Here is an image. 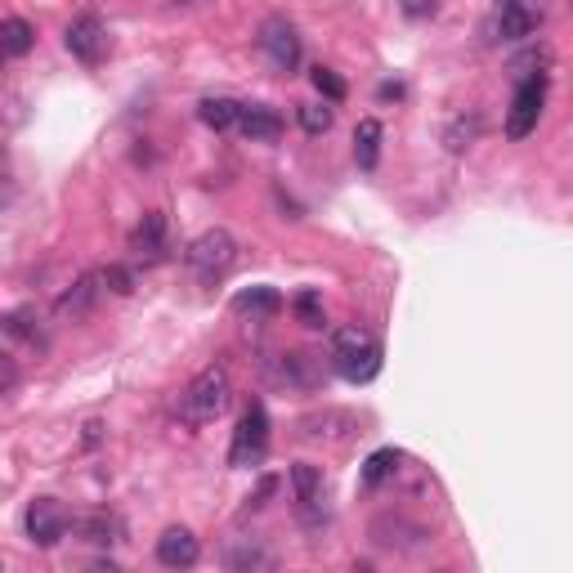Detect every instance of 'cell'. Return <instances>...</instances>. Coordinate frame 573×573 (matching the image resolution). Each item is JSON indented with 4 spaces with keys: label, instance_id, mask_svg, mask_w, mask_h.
<instances>
[{
    "label": "cell",
    "instance_id": "30",
    "mask_svg": "<svg viewBox=\"0 0 573 573\" xmlns=\"http://www.w3.org/2000/svg\"><path fill=\"white\" fill-rule=\"evenodd\" d=\"M403 10L412 19H426V14H434V0H403Z\"/></svg>",
    "mask_w": 573,
    "mask_h": 573
},
{
    "label": "cell",
    "instance_id": "18",
    "mask_svg": "<svg viewBox=\"0 0 573 573\" xmlns=\"http://www.w3.org/2000/svg\"><path fill=\"white\" fill-rule=\"evenodd\" d=\"M234 309L238 314H252V318H274L283 309V296L274 287H252V291L234 296Z\"/></svg>",
    "mask_w": 573,
    "mask_h": 573
},
{
    "label": "cell",
    "instance_id": "15",
    "mask_svg": "<svg viewBox=\"0 0 573 573\" xmlns=\"http://www.w3.org/2000/svg\"><path fill=\"white\" fill-rule=\"evenodd\" d=\"M197 117H202L211 131H238L243 103H238V99H202V103H197Z\"/></svg>",
    "mask_w": 573,
    "mask_h": 573
},
{
    "label": "cell",
    "instance_id": "17",
    "mask_svg": "<svg viewBox=\"0 0 573 573\" xmlns=\"http://www.w3.org/2000/svg\"><path fill=\"white\" fill-rule=\"evenodd\" d=\"M291 489H296V502L305 511H318L323 507V471L309 467V462H296L291 467Z\"/></svg>",
    "mask_w": 573,
    "mask_h": 573
},
{
    "label": "cell",
    "instance_id": "5",
    "mask_svg": "<svg viewBox=\"0 0 573 573\" xmlns=\"http://www.w3.org/2000/svg\"><path fill=\"white\" fill-rule=\"evenodd\" d=\"M542 99H546V76L542 72H529L520 85H515V99H511V112H507V135L511 140H529L542 122Z\"/></svg>",
    "mask_w": 573,
    "mask_h": 573
},
{
    "label": "cell",
    "instance_id": "10",
    "mask_svg": "<svg viewBox=\"0 0 573 573\" xmlns=\"http://www.w3.org/2000/svg\"><path fill=\"white\" fill-rule=\"evenodd\" d=\"M99 291H103V274H81V278L54 300V314H59L63 323H81V318L94 309Z\"/></svg>",
    "mask_w": 573,
    "mask_h": 573
},
{
    "label": "cell",
    "instance_id": "1",
    "mask_svg": "<svg viewBox=\"0 0 573 573\" xmlns=\"http://www.w3.org/2000/svg\"><path fill=\"white\" fill-rule=\"evenodd\" d=\"M331 368L355 386L372 381L381 372V340L368 327H336L331 331Z\"/></svg>",
    "mask_w": 573,
    "mask_h": 573
},
{
    "label": "cell",
    "instance_id": "19",
    "mask_svg": "<svg viewBox=\"0 0 573 573\" xmlns=\"http://www.w3.org/2000/svg\"><path fill=\"white\" fill-rule=\"evenodd\" d=\"M355 157H359L364 171L377 166V157H381V122L377 117H364L359 122V131H355Z\"/></svg>",
    "mask_w": 573,
    "mask_h": 573
},
{
    "label": "cell",
    "instance_id": "20",
    "mask_svg": "<svg viewBox=\"0 0 573 573\" xmlns=\"http://www.w3.org/2000/svg\"><path fill=\"white\" fill-rule=\"evenodd\" d=\"M0 41H6V54L10 59H23L37 45V28L28 19H6V28H0Z\"/></svg>",
    "mask_w": 573,
    "mask_h": 573
},
{
    "label": "cell",
    "instance_id": "8",
    "mask_svg": "<svg viewBox=\"0 0 573 573\" xmlns=\"http://www.w3.org/2000/svg\"><path fill=\"white\" fill-rule=\"evenodd\" d=\"M63 45H68V54H72V59H81L85 68H94V63L108 54V32H103V23H99L94 14H81V19H72V23H68Z\"/></svg>",
    "mask_w": 573,
    "mask_h": 573
},
{
    "label": "cell",
    "instance_id": "26",
    "mask_svg": "<svg viewBox=\"0 0 573 573\" xmlns=\"http://www.w3.org/2000/svg\"><path fill=\"white\" fill-rule=\"evenodd\" d=\"M37 318L28 314V309H19V314H10L6 318V331L10 336H23V340H32V350H45V336H41V327H32Z\"/></svg>",
    "mask_w": 573,
    "mask_h": 573
},
{
    "label": "cell",
    "instance_id": "11",
    "mask_svg": "<svg viewBox=\"0 0 573 573\" xmlns=\"http://www.w3.org/2000/svg\"><path fill=\"white\" fill-rule=\"evenodd\" d=\"M197 555H202V546H197L193 529H184V524H175V529H166V533L157 538V560H162L166 569H193Z\"/></svg>",
    "mask_w": 573,
    "mask_h": 573
},
{
    "label": "cell",
    "instance_id": "16",
    "mask_svg": "<svg viewBox=\"0 0 573 573\" xmlns=\"http://www.w3.org/2000/svg\"><path fill=\"white\" fill-rule=\"evenodd\" d=\"M278 381H287L296 390H314L318 386V359H309V355H278Z\"/></svg>",
    "mask_w": 573,
    "mask_h": 573
},
{
    "label": "cell",
    "instance_id": "21",
    "mask_svg": "<svg viewBox=\"0 0 573 573\" xmlns=\"http://www.w3.org/2000/svg\"><path fill=\"white\" fill-rule=\"evenodd\" d=\"M72 529L81 533V542H94V546L117 542V520L112 515H85V520H72Z\"/></svg>",
    "mask_w": 573,
    "mask_h": 573
},
{
    "label": "cell",
    "instance_id": "25",
    "mask_svg": "<svg viewBox=\"0 0 573 573\" xmlns=\"http://www.w3.org/2000/svg\"><path fill=\"white\" fill-rule=\"evenodd\" d=\"M296 117H300V126H305L309 135H327V131H331V108H327V103H300Z\"/></svg>",
    "mask_w": 573,
    "mask_h": 573
},
{
    "label": "cell",
    "instance_id": "22",
    "mask_svg": "<svg viewBox=\"0 0 573 573\" xmlns=\"http://www.w3.org/2000/svg\"><path fill=\"white\" fill-rule=\"evenodd\" d=\"M399 462H403V457H399L395 448H381V452H372V457H368V467H364V484H368V489L386 484V480L399 471Z\"/></svg>",
    "mask_w": 573,
    "mask_h": 573
},
{
    "label": "cell",
    "instance_id": "29",
    "mask_svg": "<svg viewBox=\"0 0 573 573\" xmlns=\"http://www.w3.org/2000/svg\"><path fill=\"white\" fill-rule=\"evenodd\" d=\"M296 318L305 327H323V300H318V291H300L296 296Z\"/></svg>",
    "mask_w": 573,
    "mask_h": 573
},
{
    "label": "cell",
    "instance_id": "27",
    "mask_svg": "<svg viewBox=\"0 0 573 573\" xmlns=\"http://www.w3.org/2000/svg\"><path fill=\"white\" fill-rule=\"evenodd\" d=\"M309 76H314V85H318V94H323V99H331V103L346 99V81H340L331 68H314Z\"/></svg>",
    "mask_w": 573,
    "mask_h": 573
},
{
    "label": "cell",
    "instance_id": "12",
    "mask_svg": "<svg viewBox=\"0 0 573 573\" xmlns=\"http://www.w3.org/2000/svg\"><path fill=\"white\" fill-rule=\"evenodd\" d=\"M538 23H542V6H538V0H515V6H502V14H498L502 41H529L538 32Z\"/></svg>",
    "mask_w": 573,
    "mask_h": 573
},
{
    "label": "cell",
    "instance_id": "13",
    "mask_svg": "<svg viewBox=\"0 0 573 573\" xmlns=\"http://www.w3.org/2000/svg\"><path fill=\"white\" fill-rule=\"evenodd\" d=\"M131 252L140 256V260H162V252H166V215L162 211H149L140 224H135V234H131Z\"/></svg>",
    "mask_w": 573,
    "mask_h": 573
},
{
    "label": "cell",
    "instance_id": "14",
    "mask_svg": "<svg viewBox=\"0 0 573 573\" xmlns=\"http://www.w3.org/2000/svg\"><path fill=\"white\" fill-rule=\"evenodd\" d=\"M238 131L252 140V144H274L283 135V117L265 103H243V117H238Z\"/></svg>",
    "mask_w": 573,
    "mask_h": 573
},
{
    "label": "cell",
    "instance_id": "2",
    "mask_svg": "<svg viewBox=\"0 0 573 573\" xmlns=\"http://www.w3.org/2000/svg\"><path fill=\"white\" fill-rule=\"evenodd\" d=\"M228 403H234V381H228V372L215 364V368H202L184 395H180V417L188 426H211L228 412Z\"/></svg>",
    "mask_w": 573,
    "mask_h": 573
},
{
    "label": "cell",
    "instance_id": "4",
    "mask_svg": "<svg viewBox=\"0 0 573 573\" xmlns=\"http://www.w3.org/2000/svg\"><path fill=\"white\" fill-rule=\"evenodd\" d=\"M265 452H269V412L265 403H252L234 430V443H228V467L252 471L265 462Z\"/></svg>",
    "mask_w": 573,
    "mask_h": 573
},
{
    "label": "cell",
    "instance_id": "24",
    "mask_svg": "<svg viewBox=\"0 0 573 573\" xmlns=\"http://www.w3.org/2000/svg\"><path fill=\"white\" fill-rule=\"evenodd\" d=\"M475 135H480V117L471 112V117H457V122L448 126L443 144H448V153H467V149L475 144Z\"/></svg>",
    "mask_w": 573,
    "mask_h": 573
},
{
    "label": "cell",
    "instance_id": "7",
    "mask_svg": "<svg viewBox=\"0 0 573 573\" xmlns=\"http://www.w3.org/2000/svg\"><path fill=\"white\" fill-rule=\"evenodd\" d=\"M260 50L278 72H296L300 68V37L287 19H265L260 23Z\"/></svg>",
    "mask_w": 573,
    "mask_h": 573
},
{
    "label": "cell",
    "instance_id": "3",
    "mask_svg": "<svg viewBox=\"0 0 573 573\" xmlns=\"http://www.w3.org/2000/svg\"><path fill=\"white\" fill-rule=\"evenodd\" d=\"M184 265H188V274H193L202 287L224 283L228 269L238 265V243H234V234H228V228H206V234H197V238L188 243Z\"/></svg>",
    "mask_w": 573,
    "mask_h": 573
},
{
    "label": "cell",
    "instance_id": "6",
    "mask_svg": "<svg viewBox=\"0 0 573 573\" xmlns=\"http://www.w3.org/2000/svg\"><path fill=\"white\" fill-rule=\"evenodd\" d=\"M23 524H28V538H32L37 546H59L63 533L72 529V515L63 511V502L37 498V502L28 507V515H23Z\"/></svg>",
    "mask_w": 573,
    "mask_h": 573
},
{
    "label": "cell",
    "instance_id": "9",
    "mask_svg": "<svg viewBox=\"0 0 573 573\" xmlns=\"http://www.w3.org/2000/svg\"><path fill=\"white\" fill-rule=\"evenodd\" d=\"M372 542L386 546V551H421L430 542V533L421 524H408L403 515H381L372 524Z\"/></svg>",
    "mask_w": 573,
    "mask_h": 573
},
{
    "label": "cell",
    "instance_id": "28",
    "mask_svg": "<svg viewBox=\"0 0 573 573\" xmlns=\"http://www.w3.org/2000/svg\"><path fill=\"white\" fill-rule=\"evenodd\" d=\"M103 274V287L108 291H117V296H131L135 291V274L126 269V265H108V269H99Z\"/></svg>",
    "mask_w": 573,
    "mask_h": 573
},
{
    "label": "cell",
    "instance_id": "23",
    "mask_svg": "<svg viewBox=\"0 0 573 573\" xmlns=\"http://www.w3.org/2000/svg\"><path fill=\"white\" fill-rule=\"evenodd\" d=\"M224 564L228 569H274V555L260 542H243V546H234L224 555Z\"/></svg>",
    "mask_w": 573,
    "mask_h": 573
}]
</instances>
